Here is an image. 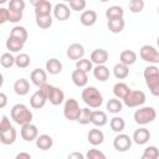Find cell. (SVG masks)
<instances>
[{
  "instance_id": "38",
  "label": "cell",
  "mask_w": 159,
  "mask_h": 159,
  "mask_svg": "<svg viewBox=\"0 0 159 159\" xmlns=\"http://www.w3.org/2000/svg\"><path fill=\"white\" fill-rule=\"evenodd\" d=\"M92 112H93V111H92V109H89V107H84V108H82L81 114H80V117H78L77 122H78L80 124H82V125H86V124L91 123Z\"/></svg>"
},
{
  "instance_id": "15",
  "label": "cell",
  "mask_w": 159,
  "mask_h": 159,
  "mask_svg": "<svg viewBox=\"0 0 159 159\" xmlns=\"http://www.w3.org/2000/svg\"><path fill=\"white\" fill-rule=\"evenodd\" d=\"M71 78H72L73 84L77 86V87H86L87 83H88V76H87V72L81 71V70H78V68H76V70L72 72Z\"/></svg>"
},
{
  "instance_id": "20",
  "label": "cell",
  "mask_w": 159,
  "mask_h": 159,
  "mask_svg": "<svg viewBox=\"0 0 159 159\" xmlns=\"http://www.w3.org/2000/svg\"><path fill=\"white\" fill-rule=\"evenodd\" d=\"M16 129L11 125L9 129L6 130H2L0 132V142L5 145H10V144H14L15 140H16Z\"/></svg>"
},
{
  "instance_id": "24",
  "label": "cell",
  "mask_w": 159,
  "mask_h": 159,
  "mask_svg": "<svg viewBox=\"0 0 159 159\" xmlns=\"http://www.w3.org/2000/svg\"><path fill=\"white\" fill-rule=\"evenodd\" d=\"M46 71L50 75H58L62 72V62L57 58H50L46 61Z\"/></svg>"
},
{
  "instance_id": "18",
  "label": "cell",
  "mask_w": 159,
  "mask_h": 159,
  "mask_svg": "<svg viewBox=\"0 0 159 159\" xmlns=\"http://www.w3.org/2000/svg\"><path fill=\"white\" fill-rule=\"evenodd\" d=\"M46 102H47V97H46L40 89H37V91L31 96V98H30V106H31L32 108H35V109L42 108V107L46 104Z\"/></svg>"
},
{
  "instance_id": "41",
  "label": "cell",
  "mask_w": 159,
  "mask_h": 159,
  "mask_svg": "<svg viewBox=\"0 0 159 159\" xmlns=\"http://www.w3.org/2000/svg\"><path fill=\"white\" fill-rule=\"evenodd\" d=\"M143 159H158L159 158V150L155 145H149L144 149L143 154H142Z\"/></svg>"
},
{
  "instance_id": "30",
  "label": "cell",
  "mask_w": 159,
  "mask_h": 159,
  "mask_svg": "<svg viewBox=\"0 0 159 159\" xmlns=\"http://www.w3.org/2000/svg\"><path fill=\"white\" fill-rule=\"evenodd\" d=\"M10 36L16 39V40H20L22 42H26V40L29 37V34H27V30L24 26H14L10 31Z\"/></svg>"
},
{
  "instance_id": "16",
  "label": "cell",
  "mask_w": 159,
  "mask_h": 159,
  "mask_svg": "<svg viewBox=\"0 0 159 159\" xmlns=\"http://www.w3.org/2000/svg\"><path fill=\"white\" fill-rule=\"evenodd\" d=\"M87 140H88V143L89 144H92V145H101L103 142H104V134H103V132L101 130V129H98V128H92L89 132H88V134H87Z\"/></svg>"
},
{
  "instance_id": "4",
  "label": "cell",
  "mask_w": 159,
  "mask_h": 159,
  "mask_svg": "<svg viewBox=\"0 0 159 159\" xmlns=\"http://www.w3.org/2000/svg\"><path fill=\"white\" fill-rule=\"evenodd\" d=\"M134 122L139 125H145L152 123L157 118V112L153 107H140L134 112Z\"/></svg>"
},
{
  "instance_id": "23",
  "label": "cell",
  "mask_w": 159,
  "mask_h": 159,
  "mask_svg": "<svg viewBox=\"0 0 159 159\" xmlns=\"http://www.w3.org/2000/svg\"><path fill=\"white\" fill-rule=\"evenodd\" d=\"M130 91L132 89L129 88V86L127 83H124V82H117L113 86V94L119 99H124L129 94Z\"/></svg>"
},
{
  "instance_id": "26",
  "label": "cell",
  "mask_w": 159,
  "mask_h": 159,
  "mask_svg": "<svg viewBox=\"0 0 159 159\" xmlns=\"http://www.w3.org/2000/svg\"><path fill=\"white\" fill-rule=\"evenodd\" d=\"M108 122L107 114L103 111H93L92 112V118H91V123L94 127H103L106 125Z\"/></svg>"
},
{
  "instance_id": "39",
  "label": "cell",
  "mask_w": 159,
  "mask_h": 159,
  "mask_svg": "<svg viewBox=\"0 0 159 159\" xmlns=\"http://www.w3.org/2000/svg\"><path fill=\"white\" fill-rule=\"evenodd\" d=\"M30 62H31V60L27 53H19L15 57V65L19 68H27L30 66Z\"/></svg>"
},
{
  "instance_id": "50",
  "label": "cell",
  "mask_w": 159,
  "mask_h": 159,
  "mask_svg": "<svg viewBox=\"0 0 159 159\" xmlns=\"http://www.w3.org/2000/svg\"><path fill=\"white\" fill-rule=\"evenodd\" d=\"M86 155L81 154V153H71L68 154V159H72V158H77V159H83Z\"/></svg>"
},
{
  "instance_id": "9",
  "label": "cell",
  "mask_w": 159,
  "mask_h": 159,
  "mask_svg": "<svg viewBox=\"0 0 159 159\" xmlns=\"http://www.w3.org/2000/svg\"><path fill=\"white\" fill-rule=\"evenodd\" d=\"M20 134L25 142H32V140H36V138L39 137V129L35 124L27 123V124L21 125Z\"/></svg>"
},
{
  "instance_id": "21",
  "label": "cell",
  "mask_w": 159,
  "mask_h": 159,
  "mask_svg": "<svg viewBox=\"0 0 159 159\" xmlns=\"http://www.w3.org/2000/svg\"><path fill=\"white\" fill-rule=\"evenodd\" d=\"M14 92L17 96H26L30 92V83L25 78H19L14 83Z\"/></svg>"
},
{
  "instance_id": "22",
  "label": "cell",
  "mask_w": 159,
  "mask_h": 159,
  "mask_svg": "<svg viewBox=\"0 0 159 159\" xmlns=\"http://www.w3.org/2000/svg\"><path fill=\"white\" fill-rule=\"evenodd\" d=\"M53 145V139L48 134H40L36 138V147L41 150H48Z\"/></svg>"
},
{
  "instance_id": "56",
  "label": "cell",
  "mask_w": 159,
  "mask_h": 159,
  "mask_svg": "<svg viewBox=\"0 0 159 159\" xmlns=\"http://www.w3.org/2000/svg\"><path fill=\"white\" fill-rule=\"evenodd\" d=\"M99 1H102V2H107V1H109V0H99Z\"/></svg>"
},
{
  "instance_id": "11",
  "label": "cell",
  "mask_w": 159,
  "mask_h": 159,
  "mask_svg": "<svg viewBox=\"0 0 159 159\" xmlns=\"http://www.w3.org/2000/svg\"><path fill=\"white\" fill-rule=\"evenodd\" d=\"M47 101H50V103L52 106H60L65 102V93L61 88L52 86L50 89V93L47 96Z\"/></svg>"
},
{
  "instance_id": "36",
  "label": "cell",
  "mask_w": 159,
  "mask_h": 159,
  "mask_svg": "<svg viewBox=\"0 0 159 159\" xmlns=\"http://www.w3.org/2000/svg\"><path fill=\"white\" fill-rule=\"evenodd\" d=\"M36 25L40 29H48L52 25V16L50 15H39L36 16Z\"/></svg>"
},
{
  "instance_id": "31",
  "label": "cell",
  "mask_w": 159,
  "mask_h": 159,
  "mask_svg": "<svg viewBox=\"0 0 159 159\" xmlns=\"http://www.w3.org/2000/svg\"><path fill=\"white\" fill-rule=\"evenodd\" d=\"M123 15H124V10H123V7H122V6H118V5L109 6V7L106 10V17H107V20L123 17Z\"/></svg>"
},
{
  "instance_id": "57",
  "label": "cell",
  "mask_w": 159,
  "mask_h": 159,
  "mask_svg": "<svg viewBox=\"0 0 159 159\" xmlns=\"http://www.w3.org/2000/svg\"><path fill=\"white\" fill-rule=\"evenodd\" d=\"M157 11H158V14H159V6H158V9H157Z\"/></svg>"
},
{
  "instance_id": "43",
  "label": "cell",
  "mask_w": 159,
  "mask_h": 159,
  "mask_svg": "<svg viewBox=\"0 0 159 159\" xmlns=\"http://www.w3.org/2000/svg\"><path fill=\"white\" fill-rule=\"evenodd\" d=\"M86 5H87L86 0H72L70 2V7L73 11H83L86 9Z\"/></svg>"
},
{
  "instance_id": "27",
  "label": "cell",
  "mask_w": 159,
  "mask_h": 159,
  "mask_svg": "<svg viewBox=\"0 0 159 159\" xmlns=\"http://www.w3.org/2000/svg\"><path fill=\"white\" fill-rule=\"evenodd\" d=\"M107 26H108V30L113 34H119L124 30V26H125V22L123 20V17H118V19H112V20H108L107 22Z\"/></svg>"
},
{
  "instance_id": "17",
  "label": "cell",
  "mask_w": 159,
  "mask_h": 159,
  "mask_svg": "<svg viewBox=\"0 0 159 159\" xmlns=\"http://www.w3.org/2000/svg\"><path fill=\"white\" fill-rule=\"evenodd\" d=\"M108 52L104 48H96L92 53H91V61L94 65H104L108 61Z\"/></svg>"
},
{
  "instance_id": "51",
  "label": "cell",
  "mask_w": 159,
  "mask_h": 159,
  "mask_svg": "<svg viewBox=\"0 0 159 159\" xmlns=\"http://www.w3.org/2000/svg\"><path fill=\"white\" fill-rule=\"evenodd\" d=\"M21 158H26V159H31V154H29V153H19L17 155H16V159H21Z\"/></svg>"
},
{
  "instance_id": "47",
  "label": "cell",
  "mask_w": 159,
  "mask_h": 159,
  "mask_svg": "<svg viewBox=\"0 0 159 159\" xmlns=\"http://www.w3.org/2000/svg\"><path fill=\"white\" fill-rule=\"evenodd\" d=\"M11 127V123H10V119L6 117V116H2L1 117V120H0V132L2 130H6Z\"/></svg>"
},
{
  "instance_id": "28",
  "label": "cell",
  "mask_w": 159,
  "mask_h": 159,
  "mask_svg": "<svg viewBox=\"0 0 159 159\" xmlns=\"http://www.w3.org/2000/svg\"><path fill=\"white\" fill-rule=\"evenodd\" d=\"M113 75L117 80H124L129 76V66L119 62V63H116L114 67H113Z\"/></svg>"
},
{
  "instance_id": "42",
  "label": "cell",
  "mask_w": 159,
  "mask_h": 159,
  "mask_svg": "<svg viewBox=\"0 0 159 159\" xmlns=\"http://www.w3.org/2000/svg\"><path fill=\"white\" fill-rule=\"evenodd\" d=\"M129 11L133 12V14H139L144 10V6H145V2L144 0H130L129 1Z\"/></svg>"
},
{
  "instance_id": "12",
  "label": "cell",
  "mask_w": 159,
  "mask_h": 159,
  "mask_svg": "<svg viewBox=\"0 0 159 159\" xmlns=\"http://www.w3.org/2000/svg\"><path fill=\"white\" fill-rule=\"evenodd\" d=\"M132 139H133V142H134L135 144H138V145H144V144H147V143L149 142V139H150V132H149V129H147V128H144V127L138 128V129L134 130Z\"/></svg>"
},
{
  "instance_id": "29",
  "label": "cell",
  "mask_w": 159,
  "mask_h": 159,
  "mask_svg": "<svg viewBox=\"0 0 159 159\" xmlns=\"http://www.w3.org/2000/svg\"><path fill=\"white\" fill-rule=\"evenodd\" d=\"M135 61H137V53L133 50H124L119 55V62H122L127 66L135 63Z\"/></svg>"
},
{
  "instance_id": "13",
  "label": "cell",
  "mask_w": 159,
  "mask_h": 159,
  "mask_svg": "<svg viewBox=\"0 0 159 159\" xmlns=\"http://www.w3.org/2000/svg\"><path fill=\"white\" fill-rule=\"evenodd\" d=\"M84 56V47L81 43H71L67 47V57L73 61H78Z\"/></svg>"
},
{
  "instance_id": "44",
  "label": "cell",
  "mask_w": 159,
  "mask_h": 159,
  "mask_svg": "<svg viewBox=\"0 0 159 159\" xmlns=\"http://www.w3.org/2000/svg\"><path fill=\"white\" fill-rule=\"evenodd\" d=\"M9 9L16 10V11H22L25 9V1L24 0H10L9 1Z\"/></svg>"
},
{
  "instance_id": "46",
  "label": "cell",
  "mask_w": 159,
  "mask_h": 159,
  "mask_svg": "<svg viewBox=\"0 0 159 159\" xmlns=\"http://www.w3.org/2000/svg\"><path fill=\"white\" fill-rule=\"evenodd\" d=\"M9 10V21L10 22H19L21 19H22V11H16V10H11V9H7Z\"/></svg>"
},
{
  "instance_id": "45",
  "label": "cell",
  "mask_w": 159,
  "mask_h": 159,
  "mask_svg": "<svg viewBox=\"0 0 159 159\" xmlns=\"http://www.w3.org/2000/svg\"><path fill=\"white\" fill-rule=\"evenodd\" d=\"M87 159H106V155L98 149H89L86 154Z\"/></svg>"
},
{
  "instance_id": "10",
  "label": "cell",
  "mask_w": 159,
  "mask_h": 159,
  "mask_svg": "<svg viewBox=\"0 0 159 159\" xmlns=\"http://www.w3.org/2000/svg\"><path fill=\"white\" fill-rule=\"evenodd\" d=\"M70 9H71V7L67 6L65 2H58V4H56V5L53 6L52 12H53V16H55L58 21H66V20H68L70 16H71V10H70Z\"/></svg>"
},
{
  "instance_id": "49",
  "label": "cell",
  "mask_w": 159,
  "mask_h": 159,
  "mask_svg": "<svg viewBox=\"0 0 159 159\" xmlns=\"http://www.w3.org/2000/svg\"><path fill=\"white\" fill-rule=\"evenodd\" d=\"M6 102H7V97L4 92L0 93V108H4L6 106Z\"/></svg>"
},
{
  "instance_id": "2",
  "label": "cell",
  "mask_w": 159,
  "mask_h": 159,
  "mask_svg": "<svg viewBox=\"0 0 159 159\" xmlns=\"http://www.w3.org/2000/svg\"><path fill=\"white\" fill-rule=\"evenodd\" d=\"M82 101L86 103L87 107L89 108H99L103 103V96L99 92L98 88L89 86V87H84V89H82Z\"/></svg>"
},
{
  "instance_id": "48",
  "label": "cell",
  "mask_w": 159,
  "mask_h": 159,
  "mask_svg": "<svg viewBox=\"0 0 159 159\" xmlns=\"http://www.w3.org/2000/svg\"><path fill=\"white\" fill-rule=\"evenodd\" d=\"M9 21V10L5 7H0V24H5Z\"/></svg>"
},
{
  "instance_id": "33",
  "label": "cell",
  "mask_w": 159,
  "mask_h": 159,
  "mask_svg": "<svg viewBox=\"0 0 159 159\" xmlns=\"http://www.w3.org/2000/svg\"><path fill=\"white\" fill-rule=\"evenodd\" d=\"M107 111L109 113H113V114H117L119 113L122 109H123V103L120 102L119 98H111L108 102H107V106H106Z\"/></svg>"
},
{
  "instance_id": "8",
  "label": "cell",
  "mask_w": 159,
  "mask_h": 159,
  "mask_svg": "<svg viewBox=\"0 0 159 159\" xmlns=\"http://www.w3.org/2000/svg\"><path fill=\"white\" fill-rule=\"evenodd\" d=\"M132 143H133V139L128 134H124V133H118L113 139L114 149L117 152H122V153L129 150L132 147Z\"/></svg>"
},
{
  "instance_id": "52",
  "label": "cell",
  "mask_w": 159,
  "mask_h": 159,
  "mask_svg": "<svg viewBox=\"0 0 159 159\" xmlns=\"http://www.w3.org/2000/svg\"><path fill=\"white\" fill-rule=\"evenodd\" d=\"M45 0H30V4L34 6V7H36V6H39L40 4H42Z\"/></svg>"
},
{
  "instance_id": "1",
  "label": "cell",
  "mask_w": 159,
  "mask_h": 159,
  "mask_svg": "<svg viewBox=\"0 0 159 159\" xmlns=\"http://www.w3.org/2000/svg\"><path fill=\"white\" fill-rule=\"evenodd\" d=\"M143 76L149 92L153 96L159 97V68L155 65H149L144 68Z\"/></svg>"
},
{
  "instance_id": "54",
  "label": "cell",
  "mask_w": 159,
  "mask_h": 159,
  "mask_svg": "<svg viewBox=\"0 0 159 159\" xmlns=\"http://www.w3.org/2000/svg\"><path fill=\"white\" fill-rule=\"evenodd\" d=\"M157 43H158V47H159V36H158V39H157Z\"/></svg>"
},
{
  "instance_id": "37",
  "label": "cell",
  "mask_w": 159,
  "mask_h": 159,
  "mask_svg": "<svg viewBox=\"0 0 159 159\" xmlns=\"http://www.w3.org/2000/svg\"><path fill=\"white\" fill-rule=\"evenodd\" d=\"M76 68L81 70V71H84V72H89V71H93V62L91 61V58H84L82 57L81 60L76 61Z\"/></svg>"
},
{
  "instance_id": "32",
  "label": "cell",
  "mask_w": 159,
  "mask_h": 159,
  "mask_svg": "<svg viewBox=\"0 0 159 159\" xmlns=\"http://www.w3.org/2000/svg\"><path fill=\"white\" fill-rule=\"evenodd\" d=\"M24 43H25V42H22V41H20V40H16V39H14V37H11V36H9L5 45H6V48L9 50V52H19V51H21V50L24 48Z\"/></svg>"
},
{
  "instance_id": "7",
  "label": "cell",
  "mask_w": 159,
  "mask_h": 159,
  "mask_svg": "<svg viewBox=\"0 0 159 159\" xmlns=\"http://www.w3.org/2000/svg\"><path fill=\"white\" fill-rule=\"evenodd\" d=\"M139 55H140V58L148 63H152V65L159 63V51L152 45H143L139 50Z\"/></svg>"
},
{
  "instance_id": "25",
  "label": "cell",
  "mask_w": 159,
  "mask_h": 159,
  "mask_svg": "<svg viewBox=\"0 0 159 159\" xmlns=\"http://www.w3.org/2000/svg\"><path fill=\"white\" fill-rule=\"evenodd\" d=\"M109 68L104 65H96V67L93 68V76L96 80L101 81V82H106L109 78Z\"/></svg>"
},
{
  "instance_id": "35",
  "label": "cell",
  "mask_w": 159,
  "mask_h": 159,
  "mask_svg": "<svg viewBox=\"0 0 159 159\" xmlns=\"http://www.w3.org/2000/svg\"><path fill=\"white\" fill-rule=\"evenodd\" d=\"M52 10H53V7H52L51 2L45 0L42 4H40L39 6L35 7V15L36 16H39V15H50Z\"/></svg>"
},
{
  "instance_id": "40",
  "label": "cell",
  "mask_w": 159,
  "mask_h": 159,
  "mask_svg": "<svg viewBox=\"0 0 159 159\" xmlns=\"http://www.w3.org/2000/svg\"><path fill=\"white\" fill-rule=\"evenodd\" d=\"M0 63L4 68H10L15 65V57L11 55V52H4L0 57Z\"/></svg>"
},
{
  "instance_id": "55",
  "label": "cell",
  "mask_w": 159,
  "mask_h": 159,
  "mask_svg": "<svg viewBox=\"0 0 159 159\" xmlns=\"http://www.w3.org/2000/svg\"><path fill=\"white\" fill-rule=\"evenodd\" d=\"M63 1H65V2H71L72 0H63Z\"/></svg>"
},
{
  "instance_id": "6",
  "label": "cell",
  "mask_w": 159,
  "mask_h": 159,
  "mask_svg": "<svg viewBox=\"0 0 159 159\" xmlns=\"http://www.w3.org/2000/svg\"><path fill=\"white\" fill-rule=\"evenodd\" d=\"M145 93L143 91L135 89V91H130L129 94L123 99V103L129 107V108H135V107H140L145 103Z\"/></svg>"
},
{
  "instance_id": "5",
  "label": "cell",
  "mask_w": 159,
  "mask_h": 159,
  "mask_svg": "<svg viewBox=\"0 0 159 159\" xmlns=\"http://www.w3.org/2000/svg\"><path fill=\"white\" fill-rule=\"evenodd\" d=\"M81 111L82 108L80 107L78 102L75 99V98H70L65 102V106H63V116L67 120H77L80 114H81Z\"/></svg>"
},
{
  "instance_id": "3",
  "label": "cell",
  "mask_w": 159,
  "mask_h": 159,
  "mask_svg": "<svg viewBox=\"0 0 159 159\" xmlns=\"http://www.w3.org/2000/svg\"><path fill=\"white\" fill-rule=\"evenodd\" d=\"M10 113H11L12 120L19 125L31 123V120H32V112L29 109L27 106H25L22 103H17V104L12 106Z\"/></svg>"
},
{
  "instance_id": "34",
  "label": "cell",
  "mask_w": 159,
  "mask_h": 159,
  "mask_svg": "<svg viewBox=\"0 0 159 159\" xmlns=\"http://www.w3.org/2000/svg\"><path fill=\"white\" fill-rule=\"evenodd\" d=\"M109 125H111V129L116 133H122L125 128V122L122 117H113L109 122Z\"/></svg>"
},
{
  "instance_id": "19",
  "label": "cell",
  "mask_w": 159,
  "mask_h": 159,
  "mask_svg": "<svg viewBox=\"0 0 159 159\" xmlns=\"http://www.w3.org/2000/svg\"><path fill=\"white\" fill-rule=\"evenodd\" d=\"M80 21L83 26H93L97 21V12L94 10H84L80 16Z\"/></svg>"
},
{
  "instance_id": "53",
  "label": "cell",
  "mask_w": 159,
  "mask_h": 159,
  "mask_svg": "<svg viewBox=\"0 0 159 159\" xmlns=\"http://www.w3.org/2000/svg\"><path fill=\"white\" fill-rule=\"evenodd\" d=\"M7 0H0V4H5Z\"/></svg>"
},
{
  "instance_id": "14",
  "label": "cell",
  "mask_w": 159,
  "mask_h": 159,
  "mask_svg": "<svg viewBox=\"0 0 159 159\" xmlns=\"http://www.w3.org/2000/svg\"><path fill=\"white\" fill-rule=\"evenodd\" d=\"M30 78H31V82L35 86H37V87L47 83V73L42 68H35V70H32V72L30 75Z\"/></svg>"
}]
</instances>
